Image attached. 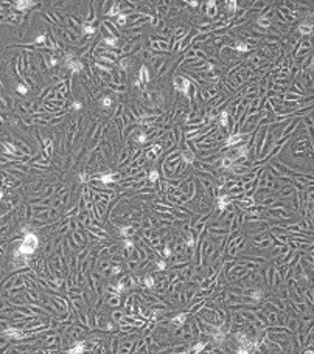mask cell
Segmentation results:
<instances>
[{"label": "cell", "mask_w": 314, "mask_h": 354, "mask_svg": "<svg viewBox=\"0 0 314 354\" xmlns=\"http://www.w3.org/2000/svg\"><path fill=\"white\" fill-rule=\"evenodd\" d=\"M39 246V239L33 231H25V238L22 244L17 248L16 255H31V253L36 252V248Z\"/></svg>", "instance_id": "6da1fadb"}, {"label": "cell", "mask_w": 314, "mask_h": 354, "mask_svg": "<svg viewBox=\"0 0 314 354\" xmlns=\"http://www.w3.org/2000/svg\"><path fill=\"white\" fill-rule=\"evenodd\" d=\"M72 58H73L72 54H69V56L65 58V64L69 65V69L73 71V73H78V71H81V70H83V64H81L79 61H73Z\"/></svg>", "instance_id": "7a4b0ae2"}, {"label": "cell", "mask_w": 314, "mask_h": 354, "mask_svg": "<svg viewBox=\"0 0 314 354\" xmlns=\"http://www.w3.org/2000/svg\"><path fill=\"white\" fill-rule=\"evenodd\" d=\"M174 85H176V89L177 90H182L185 95H188V87H190V83H188L187 79H183V78H177L176 79V83H174Z\"/></svg>", "instance_id": "3957f363"}, {"label": "cell", "mask_w": 314, "mask_h": 354, "mask_svg": "<svg viewBox=\"0 0 314 354\" xmlns=\"http://www.w3.org/2000/svg\"><path fill=\"white\" fill-rule=\"evenodd\" d=\"M84 351H86V342H76L75 346L67 351V354H83Z\"/></svg>", "instance_id": "277c9868"}, {"label": "cell", "mask_w": 314, "mask_h": 354, "mask_svg": "<svg viewBox=\"0 0 314 354\" xmlns=\"http://www.w3.org/2000/svg\"><path fill=\"white\" fill-rule=\"evenodd\" d=\"M5 335H8V337H11V339H22L24 337V334H22L19 329H16V328L5 329Z\"/></svg>", "instance_id": "5b68a950"}, {"label": "cell", "mask_w": 314, "mask_h": 354, "mask_svg": "<svg viewBox=\"0 0 314 354\" xmlns=\"http://www.w3.org/2000/svg\"><path fill=\"white\" fill-rule=\"evenodd\" d=\"M100 179H101V182H104V183H112V182H115L117 174H115V172H110V174H103Z\"/></svg>", "instance_id": "8992f818"}, {"label": "cell", "mask_w": 314, "mask_h": 354, "mask_svg": "<svg viewBox=\"0 0 314 354\" xmlns=\"http://www.w3.org/2000/svg\"><path fill=\"white\" fill-rule=\"evenodd\" d=\"M34 2H28V0H20V2H16L17 10H25L26 6H33Z\"/></svg>", "instance_id": "52a82bcc"}, {"label": "cell", "mask_w": 314, "mask_h": 354, "mask_svg": "<svg viewBox=\"0 0 314 354\" xmlns=\"http://www.w3.org/2000/svg\"><path fill=\"white\" fill-rule=\"evenodd\" d=\"M140 79H142V83H148V81H149V71H148L146 67H142V70H140Z\"/></svg>", "instance_id": "ba28073f"}, {"label": "cell", "mask_w": 314, "mask_h": 354, "mask_svg": "<svg viewBox=\"0 0 314 354\" xmlns=\"http://www.w3.org/2000/svg\"><path fill=\"white\" fill-rule=\"evenodd\" d=\"M185 320H187V314H179V315H176L173 319V323H176V325L181 326V325L185 323Z\"/></svg>", "instance_id": "9c48e42d"}, {"label": "cell", "mask_w": 314, "mask_h": 354, "mask_svg": "<svg viewBox=\"0 0 314 354\" xmlns=\"http://www.w3.org/2000/svg\"><path fill=\"white\" fill-rule=\"evenodd\" d=\"M3 151H5V154H16V148L13 143H5L3 144Z\"/></svg>", "instance_id": "30bf717a"}, {"label": "cell", "mask_w": 314, "mask_h": 354, "mask_svg": "<svg viewBox=\"0 0 314 354\" xmlns=\"http://www.w3.org/2000/svg\"><path fill=\"white\" fill-rule=\"evenodd\" d=\"M17 92H19L20 95H25L26 92H28V87L24 84H17Z\"/></svg>", "instance_id": "8fae6325"}, {"label": "cell", "mask_w": 314, "mask_h": 354, "mask_svg": "<svg viewBox=\"0 0 314 354\" xmlns=\"http://www.w3.org/2000/svg\"><path fill=\"white\" fill-rule=\"evenodd\" d=\"M227 118H229V115H227V112L224 110V112L221 113V124H222V126H227V124H229V120H227Z\"/></svg>", "instance_id": "7c38bea8"}, {"label": "cell", "mask_w": 314, "mask_h": 354, "mask_svg": "<svg viewBox=\"0 0 314 354\" xmlns=\"http://www.w3.org/2000/svg\"><path fill=\"white\" fill-rule=\"evenodd\" d=\"M131 233H132V228H129V227H123L122 228V235L124 236V238H129Z\"/></svg>", "instance_id": "4fadbf2b"}, {"label": "cell", "mask_w": 314, "mask_h": 354, "mask_svg": "<svg viewBox=\"0 0 314 354\" xmlns=\"http://www.w3.org/2000/svg\"><path fill=\"white\" fill-rule=\"evenodd\" d=\"M83 31L86 34H93V33H95V28H93V26H89V25H84L83 26Z\"/></svg>", "instance_id": "5bb4252c"}, {"label": "cell", "mask_w": 314, "mask_h": 354, "mask_svg": "<svg viewBox=\"0 0 314 354\" xmlns=\"http://www.w3.org/2000/svg\"><path fill=\"white\" fill-rule=\"evenodd\" d=\"M157 179H159V172H157L156 169H152L149 172V180H151V182H156Z\"/></svg>", "instance_id": "9a60e30c"}, {"label": "cell", "mask_w": 314, "mask_h": 354, "mask_svg": "<svg viewBox=\"0 0 314 354\" xmlns=\"http://www.w3.org/2000/svg\"><path fill=\"white\" fill-rule=\"evenodd\" d=\"M240 140H241V135H233V137H230L227 140V144H233V143L240 142Z\"/></svg>", "instance_id": "2e32d148"}, {"label": "cell", "mask_w": 314, "mask_h": 354, "mask_svg": "<svg viewBox=\"0 0 314 354\" xmlns=\"http://www.w3.org/2000/svg\"><path fill=\"white\" fill-rule=\"evenodd\" d=\"M227 202H229V199H227V197H219V208H221V210H224V208H226V205H227Z\"/></svg>", "instance_id": "e0dca14e"}, {"label": "cell", "mask_w": 314, "mask_h": 354, "mask_svg": "<svg viewBox=\"0 0 314 354\" xmlns=\"http://www.w3.org/2000/svg\"><path fill=\"white\" fill-rule=\"evenodd\" d=\"M104 42H106L107 45H115V44H117V37H115V36H110V37H106V39H104Z\"/></svg>", "instance_id": "ac0fdd59"}, {"label": "cell", "mask_w": 314, "mask_h": 354, "mask_svg": "<svg viewBox=\"0 0 314 354\" xmlns=\"http://www.w3.org/2000/svg\"><path fill=\"white\" fill-rule=\"evenodd\" d=\"M145 284H146V287H154V280H152L151 276H146V278H145Z\"/></svg>", "instance_id": "d6986e66"}, {"label": "cell", "mask_w": 314, "mask_h": 354, "mask_svg": "<svg viewBox=\"0 0 314 354\" xmlns=\"http://www.w3.org/2000/svg\"><path fill=\"white\" fill-rule=\"evenodd\" d=\"M101 104H103V106H104V107H110V104H112V99L110 98H103L101 99Z\"/></svg>", "instance_id": "ffe728a7"}, {"label": "cell", "mask_w": 314, "mask_h": 354, "mask_svg": "<svg viewBox=\"0 0 314 354\" xmlns=\"http://www.w3.org/2000/svg\"><path fill=\"white\" fill-rule=\"evenodd\" d=\"M34 42H36V44H44V42H45V34L38 36V37L34 39Z\"/></svg>", "instance_id": "44dd1931"}, {"label": "cell", "mask_w": 314, "mask_h": 354, "mask_svg": "<svg viewBox=\"0 0 314 354\" xmlns=\"http://www.w3.org/2000/svg\"><path fill=\"white\" fill-rule=\"evenodd\" d=\"M252 298L254 300H261V290H255L252 294Z\"/></svg>", "instance_id": "7402d4cb"}, {"label": "cell", "mask_w": 314, "mask_h": 354, "mask_svg": "<svg viewBox=\"0 0 314 354\" xmlns=\"http://www.w3.org/2000/svg\"><path fill=\"white\" fill-rule=\"evenodd\" d=\"M235 48H236V50H240V51H247V50H249V47H246L244 44H238Z\"/></svg>", "instance_id": "603a6c76"}, {"label": "cell", "mask_w": 314, "mask_h": 354, "mask_svg": "<svg viewBox=\"0 0 314 354\" xmlns=\"http://www.w3.org/2000/svg\"><path fill=\"white\" fill-rule=\"evenodd\" d=\"M124 247H126V248H129V250H131V248L134 247V244H132V241H131V239H124Z\"/></svg>", "instance_id": "cb8c5ba5"}, {"label": "cell", "mask_w": 314, "mask_h": 354, "mask_svg": "<svg viewBox=\"0 0 314 354\" xmlns=\"http://www.w3.org/2000/svg\"><path fill=\"white\" fill-rule=\"evenodd\" d=\"M118 24H120V25H124V24H126V16H124V14H122V16L118 17Z\"/></svg>", "instance_id": "d4e9b609"}, {"label": "cell", "mask_w": 314, "mask_h": 354, "mask_svg": "<svg viewBox=\"0 0 314 354\" xmlns=\"http://www.w3.org/2000/svg\"><path fill=\"white\" fill-rule=\"evenodd\" d=\"M124 289V283H118V286H117V294H122Z\"/></svg>", "instance_id": "484cf974"}, {"label": "cell", "mask_w": 314, "mask_h": 354, "mask_svg": "<svg viewBox=\"0 0 314 354\" xmlns=\"http://www.w3.org/2000/svg\"><path fill=\"white\" fill-rule=\"evenodd\" d=\"M183 160H185L187 163L193 162V155H190V154H183Z\"/></svg>", "instance_id": "4316f807"}, {"label": "cell", "mask_w": 314, "mask_h": 354, "mask_svg": "<svg viewBox=\"0 0 314 354\" xmlns=\"http://www.w3.org/2000/svg\"><path fill=\"white\" fill-rule=\"evenodd\" d=\"M204 348V343H199V345H196L195 348H193V353H198V351H201V349Z\"/></svg>", "instance_id": "83f0119b"}, {"label": "cell", "mask_w": 314, "mask_h": 354, "mask_svg": "<svg viewBox=\"0 0 314 354\" xmlns=\"http://www.w3.org/2000/svg\"><path fill=\"white\" fill-rule=\"evenodd\" d=\"M157 267H159V270H163L165 267H167V264H165L163 261H159V262H157Z\"/></svg>", "instance_id": "f1b7e54d"}, {"label": "cell", "mask_w": 314, "mask_h": 354, "mask_svg": "<svg viewBox=\"0 0 314 354\" xmlns=\"http://www.w3.org/2000/svg\"><path fill=\"white\" fill-rule=\"evenodd\" d=\"M260 25H266L267 26L269 25V20L267 19H260Z\"/></svg>", "instance_id": "f546056e"}, {"label": "cell", "mask_w": 314, "mask_h": 354, "mask_svg": "<svg viewBox=\"0 0 314 354\" xmlns=\"http://www.w3.org/2000/svg\"><path fill=\"white\" fill-rule=\"evenodd\" d=\"M145 140H146V137H145V134H140V135H138V142H145Z\"/></svg>", "instance_id": "4dcf8cb0"}, {"label": "cell", "mask_w": 314, "mask_h": 354, "mask_svg": "<svg viewBox=\"0 0 314 354\" xmlns=\"http://www.w3.org/2000/svg\"><path fill=\"white\" fill-rule=\"evenodd\" d=\"M73 109H75V110H78V109H81V104H79V103H73Z\"/></svg>", "instance_id": "1f68e13d"}, {"label": "cell", "mask_w": 314, "mask_h": 354, "mask_svg": "<svg viewBox=\"0 0 314 354\" xmlns=\"http://www.w3.org/2000/svg\"><path fill=\"white\" fill-rule=\"evenodd\" d=\"M170 253H171V250H170L168 247H165V255H167V256H170Z\"/></svg>", "instance_id": "d6a6232c"}, {"label": "cell", "mask_w": 314, "mask_h": 354, "mask_svg": "<svg viewBox=\"0 0 314 354\" xmlns=\"http://www.w3.org/2000/svg\"><path fill=\"white\" fill-rule=\"evenodd\" d=\"M222 165H224V166H229V165H230V160H224V162H222Z\"/></svg>", "instance_id": "836d02e7"}, {"label": "cell", "mask_w": 314, "mask_h": 354, "mask_svg": "<svg viewBox=\"0 0 314 354\" xmlns=\"http://www.w3.org/2000/svg\"><path fill=\"white\" fill-rule=\"evenodd\" d=\"M3 194H5V193H3V189H0V201L3 199Z\"/></svg>", "instance_id": "e575fe53"}]
</instances>
